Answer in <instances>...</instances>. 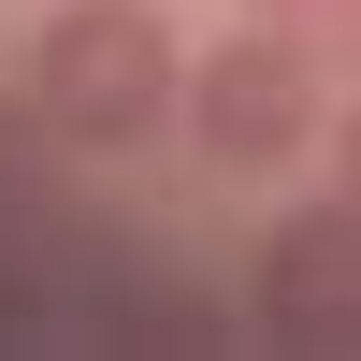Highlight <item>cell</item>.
Returning a JSON list of instances; mask_svg holds the SVG:
<instances>
[{"label":"cell","mask_w":361,"mask_h":361,"mask_svg":"<svg viewBox=\"0 0 361 361\" xmlns=\"http://www.w3.org/2000/svg\"><path fill=\"white\" fill-rule=\"evenodd\" d=\"M29 116L87 159H130V145L188 130V58H173L159 0H58L44 44H29Z\"/></svg>","instance_id":"1"},{"label":"cell","mask_w":361,"mask_h":361,"mask_svg":"<svg viewBox=\"0 0 361 361\" xmlns=\"http://www.w3.org/2000/svg\"><path fill=\"white\" fill-rule=\"evenodd\" d=\"M318 130H333V44H318V29L246 15V29H217V44L188 58V145L217 173H275V159H304Z\"/></svg>","instance_id":"2"},{"label":"cell","mask_w":361,"mask_h":361,"mask_svg":"<svg viewBox=\"0 0 361 361\" xmlns=\"http://www.w3.org/2000/svg\"><path fill=\"white\" fill-rule=\"evenodd\" d=\"M246 318H260L275 347H361V202H347V188H318L304 217L260 231Z\"/></svg>","instance_id":"3"},{"label":"cell","mask_w":361,"mask_h":361,"mask_svg":"<svg viewBox=\"0 0 361 361\" xmlns=\"http://www.w3.org/2000/svg\"><path fill=\"white\" fill-rule=\"evenodd\" d=\"M333 188H347V202H361V102H347V116H333Z\"/></svg>","instance_id":"4"},{"label":"cell","mask_w":361,"mask_h":361,"mask_svg":"<svg viewBox=\"0 0 361 361\" xmlns=\"http://www.w3.org/2000/svg\"><path fill=\"white\" fill-rule=\"evenodd\" d=\"M318 44H333L347 73H361V0H333V15H318Z\"/></svg>","instance_id":"5"},{"label":"cell","mask_w":361,"mask_h":361,"mask_svg":"<svg viewBox=\"0 0 361 361\" xmlns=\"http://www.w3.org/2000/svg\"><path fill=\"white\" fill-rule=\"evenodd\" d=\"M246 15H275V29H318V15H333V0H246Z\"/></svg>","instance_id":"6"}]
</instances>
